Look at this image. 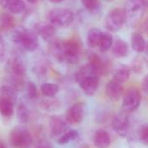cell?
I'll return each mask as SVG.
<instances>
[{
	"instance_id": "1",
	"label": "cell",
	"mask_w": 148,
	"mask_h": 148,
	"mask_svg": "<svg viewBox=\"0 0 148 148\" xmlns=\"http://www.w3.org/2000/svg\"><path fill=\"white\" fill-rule=\"evenodd\" d=\"M11 39L15 43L19 44L24 50L35 51L38 47V39L36 33L24 28H16L11 35Z\"/></svg>"
},
{
	"instance_id": "2",
	"label": "cell",
	"mask_w": 148,
	"mask_h": 148,
	"mask_svg": "<svg viewBox=\"0 0 148 148\" xmlns=\"http://www.w3.org/2000/svg\"><path fill=\"white\" fill-rule=\"evenodd\" d=\"M146 0H127L125 5V22L128 26H135L142 18L145 11Z\"/></svg>"
},
{
	"instance_id": "3",
	"label": "cell",
	"mask_w": 148,
	"mask_h": 148,
	"mask_svg": "<svg viewBox=\"0 0 148 148\" xmlns=\"http://www.w3.org/2000/svg\"><path fill=\"white\" fill-rule=\"evenodd\" d=\"M10 143L13 148H30L33 143L29 131L22 127L16 126L10 133Z\"/></svg>"
},
{
	"instance_id": "4",
	"label": "cell",
	"mask_w": 148,
	"mask_h": 148,
	"mask_svg": "<svg viewBox=\"0 0 148 148\" xmlns=\"http://www.w3.org/2000/svg\"><path fill=\"white\" fill-rule=\"evenodd\" d=\"M48 20L49 23L55 27L67 28L71 25L74 21L73 12L69 9L56 8L51 10L48 14Z\"/></svg>"
},
{
	"instance_id": "5",
	"label": "cell",
	"mask_w": 148,
	"mask_h": 148,
	"mask_svg": "<svg viewBox=\"0 0 148 148\" xmlns=\"http://www.w3.org/2000/svg\"><path fill=\"white\" fill-rule=\"evenodd\" d=\"M141 102V94L137 88H131L126 92L122 99V108L127 113L134 112L138 109Z\"/></svg>"
},
{
	"instance_id": "6",
	"label": "cell",
	"mask_w": 148,
	"mask_h": 148,
	"mask_svg": "<svg viewBox=\"0 0 148 148\" xmlns=\"http://www.w3.org/2000/svg\"><path fill=\"white\" fill-rule=\"evenodd\" d=\"M124 23V11L119 8L112 10L105 19V26L111 32L119 31L122 28Z\"/></svg>"
},
{
	"instance_id": "7",
	"label": "cell",
	"mask_w": 148,
	"mask_h": 148,
	"mask_svg": "<svg viewBox=\"0 0 148 148\" xmlns=\"http://www.w3.org/2000/svg\"><path fill=\"white\" fill-rule=\"evenodd\" d=\"M113 129L122 137H127L130 130V117L128 113L124 111L117 114L112 121Z\"/></svg>"
},
{
	"instance_id": "8",
	"label": "cell",
	"mask_w": 148,
	"mask_h": 148,
	"mask_svg": "<svg viewBox=\"0 0 148 148\" xmlns=\"http://www.w3.org/2000/svg\"><path fill=\"white\" fill-rule=\"evenodd\" d=\"M5 70L8 75L24 77L26 75V66L23 61L17 56H12L8 59L5 64Z\"/></svg>"
},
{
	"instance_id": "9",
	"label": "cell",
	"mask_w": 148,
	"mask_h": 148,
	"mask_svg": "<svg viewBox=\"0 0 148 148\" xmlns=\"http://www.w3.org/2000/svg\"><path fill=\"white\" fill-rule=\"evenodd\" d=\"M84 104L82 102H76L69 108L66 114V121L69 124H79L84 118Z\"/></svg>"
},
{
	"instance_id": "10",
	"label": "cell",
	"mask_w": 148,
	"mask_h": 148,
	"mask_svg": "<svg viewBox=\"0 0 148 148\" xmlns=\"http://www.w3.org/2000/svg\"><path fill=\"white\" fill-rule=\"evenodd\" d=\"M80 47L73 41L63 42V54L62 60L68 62L69 63H75L79 58Z\"/></svg>"
},
{
	"instance_id": "11",
	"label": "cell",
	"mask_w": 148,
	"mask_h": 148,
	"mask_svg": "<svg viewBox=\"0 0 148 148\" xmlns=\"http://www.w3.org/2000/svg\"><path fill=\"white\" fill-rule=\"evenodd\" d=\"M69 123L59 116H52L49 120V129L53 136H61L68 131Z\"/></svg>"
},
{
	"instance_id": "12",
	"label": "cell",
	"mask_w": 148,
	"mask_h": 148,
	"mask_svg": "<svg viewBox=\"0 0 148 148\" xmlns=\"http://www.w3.org/2000/svg\"><path fill=\"white\" fill-rule=\"evenodd\" d=\"M79 85L86 95L92 96L95 94L99 87V77L91 76L83 79L79 82Z\"/></svg>"
},
{
	"instance_id": "13",
	"label": "cell",
	"mask_w": 148,
	"mask_h": 148,
	"mask_svg": "<svg viewBox=\"0 0 148 148\" xmlns=\"http://www.w3.org/2000/svg\"><path fill=\"white\" fill-rule=\"evenodd\" d=\"M106 95L112 101H119L123 95L122 84L112 80L106 85Z\"/></svg>"
},
{
	"instance_id": "14",
	"label": "cell",
	"mask_w": 148,
	"mask_h": 148,
	"mask_svg": "<svg viewBox=\"0 0 148 148\" xmlns=\"http://www.w3.org/2000/svg\"><path fill=\"white\" fill-rule=\"evenodd\" d=\"M94 144L96 148H108L111 145L109 134L103 129H99L94 135Z\"/></svg>"
},
{
	"instance_id": "15",
	"label": "cell",
	"mask_w": 148,
	"mask_h": 148,
	"mask_svg": "<svg viewBox=\"0 0 148 148\" xmlns=\"http://www.w3.org/2000/svg\"><path fill=\"white\" fill-rule=\"evenodd\" d=\"M91 76H97V77H99L100 75H99V73H98L97 69L95 68V66L89 62V63L82 66L76 72V74H75V80L79 83L83 79L88 78V77H91Z\"/></svg>"
},
{
	"instance_id": "16",
	"label": "cell",
	"mask_w": 148,
	"mask_h": 148,
	"mask_svg": "<svg viewBox=\"0 0 148 148\" xmlns=\"http://www.w3.org/2000/svg\"><path fill=\"white\" fill-rule=\"evenodd\" d=\"M112 53L115 57L122 58L128 54V44L122 39L117 38L113 41Z\"/></svg>"
},
{
	"instance_id": "17",
	"label": "cell",
	"mask_w": 148,
	"mask_h": 148,
	"mask_svg": "<svg viewBox=\"0 0 148 148\" xmlns=\"http://www.w3.org/2000/svg\"><path fill=\"white\" fill-rule=\"evenodd\" d=\"M37 32L44 41L50 42L55 36L56 29V27L51 23H44V24H40L38 26Z\"/></svg>"
},
{
	"instance_id": "18",
	"label": "cell",
	"mask_w": 148,
	"mask_h": 148,
	"mask_svg": "<svg viewBox=\"0 0 148 148\" xmlns=\"http://www.w3.org/2000/svg\"><path fill=\"white\" fill-rule=\"evenodd\" d=\"M131 45L134 51L138 53H142L146 49V40L143 36L140 33H133L131 36Z\"/></svg>"
},
{
	"instance_id": "19",
	"label": "cell",
	"mask_w": 148,
	"mask_h": 148,
	"mask_svg": "<svg viewBox=\"0 0 148 148\" xmlns=\"http://www.w3.org/2000/svg\"><path fill=\"white\" fill-rule=\"evenodd\" d=\"M0 97L4 98L16 105L17 101V92L10 85H3L0 88Z\"/></svg>"
},
{
	"instance_id": "20",
	"label": "cell",
	"mask_w": 148,
	"mask_h": 148,
	"mask_svg": "<svg viewBox=\"0 0 148 148\" xmlns=\"http://www.w3.org/2000/svg\"><path fill=\"white\" fill-rule=\"evenodd\" d=\"M102 31L96 28L91 29L88 33V44L90 48L95 49L99 47L101 39L102 36Z\"/></svg>"
},
{
	"instance_id": "21",
	"label": "cell",
	"mask_w": 148,
	"mask_h": 148,
	"mask_svg": "<svg viewBox=\"0 0 148 148\" xmlns=\"http://www.w3.org/2000/svg\"><path fill=\"white\" fill-rule=\"evenodd\" d=\"M129 77H130L129 69L124 65H121L117 69H115L113 80L117 82L118 83L123 84L129 79Z\"/></svg>"
},
{
	"instance_id": "22",
	"label": "cell",
	"mask_w": 148,
	"mask_h": 148,
	"mask_svg": "<svg viewBox=\"0 0 148 148\" xmlns=\"http://www.w3.org/2000/svg\"><path fill=\"white\" fill-rule=\"evenodd\" d=\"M14 104L8 100L0 97V114L4 118H10L14 114Z\"/></svg>"
},
{
	"instance_id": "23",
	"label": "cell",
	"mask_w": 148,
	"mask_h": 148,
	"mask_svg": "<svg viewBox=\"0 0 148 148\" xmlns=\"http://www.w3.org/2000/svg\"><path fill=\"white\" fill-rule=\"evenodd\" d=\"M79 137V133L76 130L71 129V130H68L66 131L64 134H62L58 139H57V143L61 146L63 145H67L69 144L70 141H74L77 138Z\"/></svg>"
},
{
	"instance_id": "24",
	"label": "cell",
	"mask_w": 148,
	"mask_h": 148,
	"mask_svg": "<svg viewBox=\"0 0 148 148\" xmlns=\"http://www.w3.org/2000/svg\"><path fill=\"white\" fill-rule=\"evenodd\" d=\"M16 117L20 123L25 124L29 120V110L23 103H19L16 108Z\"/></svg>"
},
{
	"instance_id": "25",
	"label": "cell",
	"mask_w": 148,
	"mask_h": 148,
	"mask_svg": "<svg viewBox=\"0 0 148 148\" xmlns=\"http://www.w3.org/2000/svg\"><path fill=\"white\" fill-rule=\"evenodd\" d=\"M7 7L13 14H20L25 10V3L23 0H8Z\"/></svg>"
},
{
	"instance_id": "26",
	"label": "cell",
	"mask_w": 148,
	"mask_h": 148,
	"mask_svg": "<svg viewBox=\"0 0 148 148\" xmlns=\"http://www.w3.org/2000/svg\"><path fill=\"white\" fill-rule=\"evenodd\" d=\"M49 53L59 58L60 60H62V54H63V42H60L57 41H50L49 46Z\"/></svg>"
},
{
	"instance_id": "27",
	"label": "cell",
	"mask_w": 148,
	"mask_h": 148,
	"mask_svg": "<svg viewBox=\"0 0 148 148\" xmlns=\"http://www.w3.org/2000/svg\"><path fill=\"white\" fill-rule=\"evenodd\" d=\"M113 36L112 35H110L109 33H102V36L101 39V42L99 44V49L101 52L105 53L107 51H108L113 44Z\"/></svg>"
},
{
	"instance_id": "28",
	"label": "cell",
	"mask_w": 148,
	"mask_h": 148,
	"mask_svg": "<svg viewBox=\"0 0 148 148\" xmlns=\"http://www.w3.org/2000/svg\"><path fill=\"white\" fill-rule=\"evenodd\" d=\"M59 91V86L56 83H44L41 87L42 94L46 97H54Z\"/></svg>"
},
{
	"instance_id": "29",
	"label": "cell",
	"mask_w": 148,
	"mask_h": 148,
	"mask_svg": "<svg viewBox=\"0 0 148 148\" xmlns=\"http://www.w3.org/2000/svg\"><path fill=\"white\" fill-rule=\"evenodd\" d=\"M147 67V61L144 57H137L132 66V69L136 74H141Z\"/></svg>"
},
{
	"instance_id": "30",
	"label": "cell",
	"mask_w": 148,
	"mask_h": 148,
	"mask_svg": "<svg viewBox=\"0 0 148 148\" xmlns=\"http://www.w3.org/2000/svg\"><path fill=\"white\" fill-rule=\"evenodd\" d=\"M14 18L8 15V14H3L0 16V26L3 29H9L14 26Z\"/></svg>"
},
{
	"instance_id": "31",
	"label": "cell",
	"mask_w": 148,
	"mask_h": 148,
	"mask_svg": "<svg viewBox=\"0 0 148 148\" xmlns=\"http://www.w3.org/2000/svg\"><path fill=\"white\" fill-rule=\"evenodd\" d=\"M26 95L29 99L33 100L37 96V88L36 84L33 82H28L25 85Z\"/></svg>"
},
{
	"instance_id": "32",
	"label": "cell",
	"mask_w": 148,
	"mask_h": 148,
	"mask_svg": "<svg viewBox=\"0 0 148 148\" xmlns=\"http://www.w3.org/2000/svg\"><path fill=\"white\" fill-rule=\"evenodd\" d=\"M138 136L140 140L144 144L147 145L148 143V126L147 124L142 125L138 131Z\"/></svg>"
},
{
	"instance_id": "33",
	"label": "cell",
	"mask_w": 148,
	"mask_h": 148,
	"mask_svg": "<svg viewBox=\"0 0 148 148\" xmlns=\"http://www.w3.org/2000/svg\"><path fill=\"white\" fill-rule=\"evenodd\" d=\"M42 107L43 108H45L46 110L49 111V112H53V111H56L59 108V105L56 101L53 100H45L42 102Z\"/></svg>"
},
{
	"instance_id": "34",
	"label": "cell",
	"mask_w": 148,
	"mask_h": 148,
	"mask_svg": "<svg viewBox=\"0 0 148 148\" xmlns=\"http://www.w3.org/2000/svg\"><path fill=\"white\" fill-rule=\"evenodd\" d=\"M82 5L89 11H94L98 8L99 0H82Z\"/></svg>"
},
{
	"instance_id": "35",
	"label": "cell",
	"mask_w": 148,
	"mask_h": 148,
	"mask_svg": "<svg viewBox=\"0 0 148 148\" xmlns=\"http://www.w3.org/2000/svg\"><path fill=\"white\" fill-rule=\"evenodd\" d=\"M6 54V49H5V43L3 40V38L0 36V62L3 61L5 57Z\"/></svg>"
},
{
	"instance_id": "36",
	"label": "cell",
	"mask_w": 148,
	"mask_h": 148,
	"mask_svg": "<svg viewBox=\"0 0 148 148\" xmlns=\"http://www.w3.org/2000/svg\"><path fill=\"white\" fill-rule=\"evenodd\" d=\"M142 89L144 91L145 94H147L148 91V76L146 75L144 80H143V82H142Z\"/></svg>"
},
{
	"instance_id": "37",
	"label": "cell",
	"mask_w": 148,
	"mask_h": 148,
	"mask_svg": "<svg viewBox=\"0 0 148 148\" xmlns=\"http://www.w3.org/2000/svg\"><path fill=\"white\" fill-rule=\"evenodd\" d=\"M7 3L8 0H0V8H6Z\"/></svg>"
},
{
	"instance_id": "38",
	"label": "cell",
	"mask_w": 148,
	"mask_h": 148,
	"mask_svg": "<svg viewBox=\"0 0 148 148\" xmlns=\"http://www.w3.org/2000/svg\"><path fill=\"white\" fill-rule=\"evenodd\" d=\"M36 148H52V147L49 146V144H42V145H41L40 147H38Z\"/></svg>"
},
{
	"instance_id": "39",
	"label": "cell",
	"mask_w": 148,
	"mask_h": 148,
	"mask_svg": "<svg viewBox=\"0 0 148 148\" xmlns=\"http://www.w3.org/2000/svg\"><path fill=\"white\" fill-rule=\"evenodd\" d=\"M0 148H7L5 143L3 140H0Z\"/></svg>"
},
{
	"instance_id": "40",
	"label": "cell",
	"mask_w": 148,
	"mask_h": 148,
	"mask_svg": "<svg viewBox=\"0 0 148 148\" xmlns=\"http://www.w3.org/2000/svg\"><path fill=\"white\" fill-rule=\"evenodd\" d=\"M49 1L52 3H59L62 2V0H49Z\"/></svg>"
},
{
	"instance_id": "41",
	"label": "cell",
	"mask_w": 148,
	"mask_h": 148,
	"mask_svg": "<svg viewBox=\"0 0 148 148\" xmlns=\"http://www.w3.org/2000/svg\"><path fill=\"white\" fill-rule=\"evenodd\" d=\"M29 3H36V2H38L39 0H27Z\"/></svg>"
}]
</instances>
